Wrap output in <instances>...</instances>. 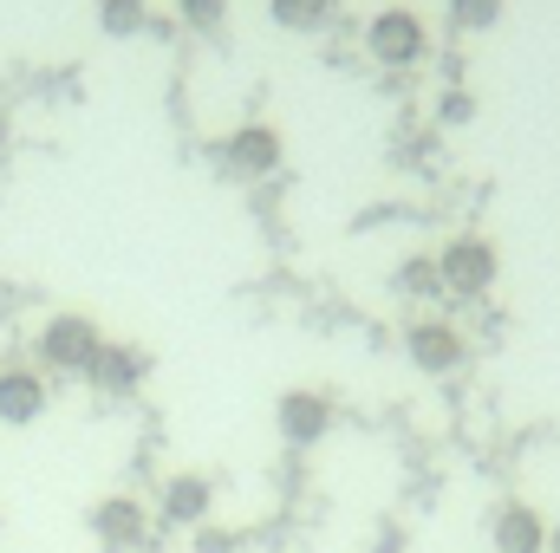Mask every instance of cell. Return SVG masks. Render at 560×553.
Wrapping results in <instances>:
<instances>
[{"instance_id":"cell-1","label":"cell","mask_w":560,"mask_h":553,"mask_svg":"<svg viewBox=\"0 0 560 553\" xmlns=\"http://www.w3.org/2000/svg\"><path fill=\"white\" fill-rule=\"evenodd\" d=\"M98 345H105V332H98V319L92 313H52L46 326H39V358H46V372H66V378H85L92 372V358H98Z\"/></svg>"},{"instance_id":"cell-2","label":"cell","mask_w":560,"mask_h":553,"mask_svg":"<svg viewBox=\"0 0 560 553\" xmlns=\"http://www.w3.org/2000/svg\"><path fill=\"white\" fill-rule=\"evenodd\" d=\"M365 52L378 66H392V72H411V66L430 59V26H423L411 7H385V13L365 20Z\"/></svg>"},{"instance_id":"cell-3","label":"cell","mask_w":560,"mask_h":553,"mask_svg":"<svg viewBox=\"0 0 560 553\" xmlns=\"http://www.w3.org/2000/svg\"><path fill=\"white\" fill-rule=\"evenodd\" d=\"M495 274H502V261H495V248L482 235H450L436 248V286H450L463 299H482L495 286Z\"/></svg>"},{"instance_id":"cell-4","label":"cell","mask_w":560,"mask_h":553,"mask_svg":"<svg viewBox=\"0 0 560 553\" xmlns=\"http://www.w3.org/2000/svg\"><path fill=\"white\" fill-rule=\"evenodd\" d=\"M405 358L418 365L423 378H450V372L469 365V339L450 319H411L405 326Z\"/></svg>"},{"instance_id":"cell-5","label":"cell","mask_w":560,"mask_h":553,"mask_svg":"<svg viewBox=\"0 0 560 553\" xmlns=\"http://www.w3.org/2000/svg\"><path fill=\"white\" fill-rule=\"evenodd\" d=\"M215 163H222V176H235V183H261V176L280 169V131L242 125V131H229V138L215 143Z\"/></svg>"},{"instance_id":"cell-6","label":"cell","mask_w":560,"mask_h":553,"mask_svg":"<svg viewBox=\"0 0 560 553\" xmlns=\"http://www.w3.org/2000/svg\"><path fill=\"white\" fill-rule=\"evenodd\" d=\"M275 430H280L287 449L326 443V430H332V398H326V391H287L275 404Z\"/></svg>"},{"instance_id":"cell-7","label":"cell","mask_w":560,"mask_h":553,"mask_svg":"<svg viewBox=\"0 0 560 553\" xmlns=\"http://www.w3.org/2000/svg\"><path fill=\"white\" fill-rule=\"evenodd\" d=\"M143 378H150V352L143 345H98V358H92V372H85V385L98 391V398H131Z\"/></svg>"},{"instance_id":"cell-8","label":"cell","mask_w":560,"mask_h":553,"mask_svg":"<svg viewBox=\"0 0 560 553\" xmlns=\"http://www.w3.org/2000/svg\"><path fill=\"white\" fill-rule=\"evenodd\" d=\"M52 404V391H46V372H33V365H0V423L7 430H26V423H39Z\"/></svg>"},{"instance_id":"cell-9","label":"cell","mask_w":560,"mask_h":553,"mask_svg":"<svg viewBox=\"0 0 560 553\" xmlns=\"http://www.w3.org/2000/svg\"><path fill=\"white\" fill-rule=\"evenodd\" d=\"M92 534H98L105 553H131V548H143V534H150V515H143L138 495H105V502L92 508Z\"/></svg>"},{"instance_id":"cell-10","label":"cell","mask_w":560,"mask_h":553,"mask_svg":"<svg viewBox=\"0 0 560 553\" xmlns=\"http://www.w3.org/2000/svg\"><path fill=\"white\" fill-rule=\"evenodd\" d=\"M209 508H215V489H209V475H196V469L170 475L163 495H156V515H163L170 528H189V534L209 521Z\"/></svg>"},{"instance_id":"cell-11","label":"cell","mask_w":560,"mask_h":553,"mask_svg":"<svg viewBox=\"0 0 560 553\" xmlns=\"http://www.w3.org/2000/svg\"><path fill=\"white\" fill-rule=\"evenodd\" d=\"M489 541H495V553H548V521L528 502H502L489 521Z\"/></svg>"},{"instance_id":"cell-12","label":"cell","mask_w":560,"mask_h":553,"mask_svg":"<svg viewBox=\"0 0 560 553\" xmlns=\"http://www.w3.org/2000/svg\"><path fill=\"white\" fill-rule=\"evenodd\" d=\"M98 33L105 39H138V33H150V0H98Z\"/></svg>"},{"instance_id":"cell-13","label":"cell","mask_w":560,"mask_h":553,"mask_svg":"<svg viewBox=\"0 0 560 553\" xmlns=\"http://www.w3.org/2000/svg\"><path fill=\"white\" fill-rule=\"evenodd\" d=\"M268 13H275V26H287V33H313V26H326L339 13V0H268Z\"/></svg>"},{"instance_id":"cell-14","label":"cell","mask_w":560,"mask_h":553,"mask_svg":"<svg viewBox=\"0 0 560 553\" xmlns=\"http://www.w3.org/2000/svg\"><path fill=\"white\" fill-rule=\"evenodd\" d=\"M450 26L456 33H495L502 26V0H450Z\"/></svg>"},{"instance_id":"cell-15","label":"cell","mask_w":560,"mask_h":553,"mask_svg":"<svg viewBox=\"0 0 560 553\" xmlns=\"http://www.w3.org/2000/svg\"><path fill=\"white\" fill-rule=\"evenodd\" d=\"M469 118H476V92H469V85L436 92V125H443V131H456V125H469Z\"/></svg>"},{"instance_id":"cell-16","label":"cell","mask_w":560,"mask_h":553,"mask_svg":"<svg viewBox=\"0 0 560 553\" xmlns=\"http://www.w3.org/2000/svg\"><path fill=\"white\" fill-rule=\"evenodd\" d=\"M176 13H183L189 33H215L229 20V0H176Z\"/></svg>"},{"instance_id":"cell-17","label":"cell","mask_w":560,"mask_h":553,"mask_svg":"<svg viewBox=\"0 0 560 553\" xmlns=\"http://www.w3.org/2000/svg\"><path fill=\"white\" fill-rule=\"evenodd\" d=\"M196 553H242V534H229V528L202 521V528H196Z\"/></svg>"},{"instance_id":"cell-18","label":"cell","mask_w":560,"mask_h":553,"mask_svg":"<svg viewBox=\"0 0 560 553\" xmlns=\"http://www.w3.org/2000/svg\"><path fill=\"white\" fill-rule=\"evenodd\" d=\"M372 553H405V534H398V528H385V534H378V548Z\"/></svg>"},{"instance_id":"cell-19","label":"cell","mask_w":560,"mask_h":553,"mask_svg":"<svg viewBox=\"0 0 560 553\" xmlns=\"http://www.w3.org/2000/svg\"><path fill=\"white\" fill-rule=\"evenodd\" d=\"M548 553H560V528H548Z\"/></svg>"}]
</instances>
